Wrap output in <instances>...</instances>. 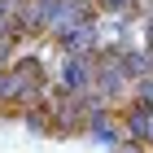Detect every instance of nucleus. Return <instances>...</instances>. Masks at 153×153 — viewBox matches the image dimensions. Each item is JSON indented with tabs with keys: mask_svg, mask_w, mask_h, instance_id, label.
I'll return each mask as SVG.
<instances>
[{
	"mask_svg": "<svg viewBox=\"0 0 153 153\" xmlns=\"http://www.w3.org/2000/svg\"><path fill=\"white\" fill-rule=\"evenodd\" d=\"M118 4H127V0H109V9H118Z\"/></svg>",
	"mask_w": 153,
	"mask_h": 153,
	"instance_id": "obj_3",
	"label": "nucleus"
},
{
	"mask_svg": "<svg viewBox=\"0 0 153 153\" xmlns=\"http://www.w3.org/2000/svg\"><path fill=\"white\" fill-rule=\"evenodd\" d=\"M66 83H70V88H83V83H88V66H83V61H70V70H66Z\"/></svg>",
	"mask_w": 153,
	"mask_h": 153,
	"instance_id": "obj_2",
	"label": "nucleus"
},
{
	"mask_svg": "<svg viewBox=\"0 0 153 153\" xmlns=\"http://www.w3.org/2000/svg\"><path fill=\"white\" fill-rule=\"evenodd\" d=\"M92 136H101V140H118V131H114V123H109V118H101V114L92 118Z\"/></svg>",
	"mask_w": 153,
	"mask_h": 153,
	"instance_id": "obj_1",
	"label": "nucleus"
}]
</instances>
